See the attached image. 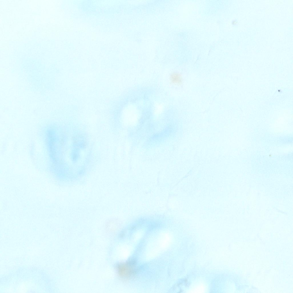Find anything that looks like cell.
I'll return each mask as SVG.
<instances>
[{
	"label": "cell",
	"mask_w": 293,
	"mask_h": 293,
	"mask_svg": "<svg viewBox=\"0 0 293 293\" xmlns=\"http://www.w3.org/2000/svg\"><path fill=\"white\" fill-rule=\"evenodd\" d=\"M117 274L121 279H130L136 275L137 268L135 262L128 261L118 264L116 267Z\"/></svg>",
	"instance_id": "cell-1"
},
{
	"label": "cell",
	"mask_w": 293,
	"mask_h": 293,
	"mask_svg": "<svg viewBox=\"0 0 293 293\" xmlns=\"http://www.w3.org/2000/svg\"><path fill=\"white\" fill-rule=\"evenodd\" d=\"M171 82L172 83L180 85L182 83L183 80L181 75L178 73L173 72L172 73L170 77Z\"/></svg>",
	"instance_id": "cell-2"
}]
</instances>
